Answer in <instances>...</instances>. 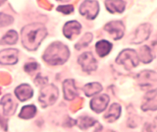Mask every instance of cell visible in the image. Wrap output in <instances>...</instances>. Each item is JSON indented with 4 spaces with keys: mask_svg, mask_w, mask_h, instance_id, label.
Returning <instances> with one entry per match:
<instances>
[{
    "mask_svg": "<svg viewBox=\"0 0 157 132\" xmlns=\"http://www.w3.org/2000/svg\"><path fill=\"white\" fill-rule=\"evenodd\" d=\"M36 114V107L33 105H29V106H25L23 109L21 110L19 116L23 119H29L32 118Z\"/></svg>",
    "mask_w": 157,
    "mask_h": 132,
    "instance_id": "21",
    "label": "cell"
},
{
    "mask_svg": "<svg viewBox=\"0 0 157 132\" xmlns=\"http://www.w3.org/2000/svg\"><path fill=\"white\" fill-rule=\"evenodd\" d=\"M105 31L110 34L114 40H120L125 33V27L121 21H112L105 26Z\"/></svg>",
    "mask_w": 157,
    "mask_h": 132,
    "instance_id": "8",
    "label": "cell"
},
{
    "mask_svg": "<svg viewBox=\"0 0 157 132\" xmlns=\"http://www.w3.org/2000/svg\"><path fill=\"white\" fill-rule=\"evenodd\" d=\"M15 95L21 102H25L29 99H31L33 95V92L31 86H29L27 84H23L21 86H19L15 90Z\"/></svg>",
    "mask_w": 157,
    "mask_h": 132,
    "instance_id": "14",
    "label": "cell"
},
{
    "mask_svg": "<svg viewBox=\"0 0 157 132\" xmlns=\"http://www.w3.org/2000/svg\"><path fill=\"white\" fill-rule=\"evenodd\" d=\"M13 23V18L11 16H8L6 14L0 13V27L8 26Z\"/></svg>",
    "mask_w": 157,
    "mask_h": 132,
    "instance_id": "26",
    "label": "cell"
},
{
    "mask_svg": "<svg viewBox=\"0 0 157 132\" xmlns=\"http://www.w3.org/2000/svg\"><path fill=\"white\" fill-rule=\"evenodd\" d=\"M137 83L142 90L155 91L157 89V73L149 70H144L136 77Z\"/></svg>",
    "mask_w": 157,
    "mask_h": 132,
    "instance_id": "3",
    "label": "cell"
},
{
    "mask_svg": "<svg viewBox=\"0 0 157 132\" xmlns=\"http://www.w3.org/2000/svg\"><path fill=\"white\" fill-rule=\"evenodd\" d=\"M59 1H68V0H59Z\"/></svg>",
    "mask_w": 157,
    "mask_h": 132,
    "instance_id": "34",
    "label": "cell"
},
{
    "mask_svg": "<svg viewBox=\"0 0 157 132\" xmlns=\"http://www.w3.org/2000/svg\"><path fill=\"white\" fill-rule=\"evenodd\" d=\"M116 62L118 64L124 65L126 69L130 70L132 68L137 66L140 62V58L136 51L132 50H125L118 55Z\"/></svg>",
    "mask_w": 157,
    "mask_h": 132,
    "instance_id": "4",
    "label": "cell"
},
{
    "mask_svg": "<svg viewBox=\"0 0 157 132\" xmlns=\"http://www.w3.org/2000/svg\"><path fill=\"white\" fill-rule=\"evenodd\" d=\"M96 132H102V127H101V126H99V129H98ZM108 132H113V131H108Z\"/></svg>",
    "mask_w": 157,
    "mask_h": 132,
    "instance_id": "32",
    "label": "cell"
},
{
    "mask_svg": "<svg viewBox=\"0 0 157 132\" xmlns=\"http://www.w3.org/2000/svg\"><path fill=\"white\" fill-rule=\"evenodd\" d=\"M91 40H92V35H91V34H90V33L86 34L82 40L75 46L76 50H82V47H86V46L90 45V42H91Z\"/></svg>",
    "mask_w": 157,
    "mask_h": 132,
    "instance_id": "25",
    "label": "cell"
},
{
    "mask_svg": "<svg viewBox=\"0 0 157 132\" xmlns=\"http://www.w3.org/2000/svg\"><path fill=\"white\" fill-rule=\"evenodd\" d=\"M59 96L58 89L54 85H47L40 91L39 95V102L42 106H52L56 102Z\"/></svg>",
    "mask_w": 157,
    "mask_h": 132,
    "instance_id": "5",
    "label": "cell"
},
{
    "mask_svg": "<svg viewBox=\"0 0 157 132\" xmlns=\"http://www.w3.org/2000/svg\"><path fill=\"white\" fill-rule=\"evenodd\" d=\"M142 132H153V126L150 123H145V125L144 126V129H142Z\"/></svg>",
    "mask_w": 157,
    "mask_h": 132,
    "instance_id": "30",
    "label": "cell"
},
{
    "mask_svg": "<svg viewBox=\"0 0 157 132\" xmlns=\"http://www.w3.org/2000/svg\"><path fill=\"white\" fill-rule=\"evenodd\" d=\"M78 63L81 64L82 68L83 71H86L87 73H90L92 71H94L97 67L96 60L94 59V57L91 54L90 52H85L78 57Z\"/></svg>",
    "mask_w": 157,
    "mask_h": 132,
    "instance_id": "7",
    "label": "cell"
},
{
    "mask_svg": "<svg viewBox=\"0 0 157 132\" xmlns=\"http://www.w3.org/2000/svg\"><path fill=\"white\" fill-rule=\"evenodd\" d=\"M57 10L64 13V14H70L73 12L74 7L72 5H63V6H59L57 8Z\"/></svg>",
    "mask_w": 157,
    "mask_h": 132,
    "instance_id": "28",
    "label": "cell"
},
{
    "mask_svg": "<svg viewBox=\"0 0 157 132\" xmlns=\"http://www.w3.org/2000/svg\"><path fill=\"white\" fill-rule=\"evenodd\" d=\"M153 53H152L151 50L148 46H142L140 50V59L144 62V63H149L153 60Z\"/></svg>",
    "mask_w": 157,
    "mask_h": 132,
    "instance_id": "22",
    "label": "cell"
},
{
    "mask_svg": "<svg viewBox=\"0 0 157 132\" xmlns=\"http://www.w3.org/2000/svg\"><path fill=\"white\" fill-rule=\"evenodd\" d=\"M3 2H5V0H0V5H1Z\"/></svg>",
    "mask_w": 157,
    "mask_h": 132,
    "instance_id": "33",
    "label": "cell"
},
{
    "mask_svg": "<svg viewBox=\"0 0 157 132\" xmlns=\"http://www.w3.org/2000/svg\"><path fill=\"white\" fill-rule=\"evenodd\" d=\"M98 11H99L98 3L96 1H91V0H86L80 7V13L83 17L90 19V20L94 19L97 16Z\"/></svg>",
    "mask_w": 157,
    "mask_h": 132,
    "instance_id": "6",
    "label": "cell"
},
{
    "mask_svg": "<svg viewBox=\"0 0 157 132\" xmlns=\"http://www.w3.org/2000/svg\"><path fill=\"white\" fill-rule=\"evenodd\" d=\"M76 123L81 129H87L94 125L96 123V120L91 118L90 116H81L80 118L76 121Z\"/></svg>",
    "mask_w": 157,
    "mask_h": 132,
    "instance_id": "23",
    "label": "cell"
},
{
    "mask_svg": "<svg viewBox=\"0 0 157 132\" xmlns=\"http://www.w3.org/2000/svg\"><path fill=\"white\" fill-rule=\"evenodd\" d=\"M95 48H96V52L98 53V55L100 57H104L110 52L112 48V45L107 41H99L96 43Z\"/></svg>",
    "mask_w": 157,
    "mask_h": 132,
    "instance_id": "19",
    "label": "cell"
},
{
    "mask_svg": "<svg viewBox=\"0 0 157 132\" xmlns=\"http://www.w3.org/2000/svg\"><path fill=\"white\" fill-rule=\"evenodd\" d=\"M63 90H64V97L66 100L72 101L74 100L78 95V92L75 86L74 80H66L63 83Z\"/></svg>",
    "mask_w": 157,
    "mask_h": 132,
    "instance_id": "15",
    "label": "cell"
},
{
    "mask_svg": "<svg viewBox=\"0 0 157 132\" xmlns=\"http://www.w3.org/2000/svg\"><path fill=\"white\" fill-rule=\"evenodd\" d=\"M81 29H82V26L80 23L77 21H71V22H68L66 25L64 26L63 33L66 38L73 40L74 38L77 37L78 34H80Z\"/></svg>",
    "mask_w": 157,
    "mask_h": 132,
    "instance_id": "13",
    "label": "cell"
},
{
    "mask_svg": "<svg viewBox=\"0 0 157 132\" xmlns=\"http://www.w3.org/2000/svg\"><path fill=\"white\" fill-rule=\"evenodd\" d=\"M70 55L69 48L61 42H54L50 45L43 53V60L51 65L63 64Z\"/></svg>",
    "mask_w": 157,
    "mask_h": 132,
    "instance_id": "2",
    "label": "cell"
},
{
    "mask_svg": "<svg viewBox=\"0 0 157 132\" xmlns=\"http://www.w3.org/2000/svg\"><path fill=\"white\" fill-rule=\"evenodd\" d=\"M18 41V34L15 31H9L3 37L1 40V43H7V45H14Z\"/></svg>",
    "mask_w": 157,
    "mask_h": 132,
    "instance_id": "24",
    "label": "cell"
},
{
    "mask_svg": "<svg viewBox=\"0 0 157 132\" xmlns=\"http://www.w3.org/2000/svg\"><path fill=\"white\" fill-rule=\"evenodd\" d=\"M151 32L150 25L148 24H144L140 25L139 28L136 29V31L135 33V37L132 38V42L134 43H140L142 42H144L145 40L149 38Z\"/></svg>",
    "mask_w": 157,
    "mask_h": 132,
    "instance_id": "12",
    "label": "cell"
},
{
    "mask_svg": "<svg viewBox=\"0 0 157 132\" xmlns=\"http://www.w3.org/2000/svg\"><path fill=\"white\" fill-rule=\"evenodd\" d=\"M18 50L8 48L0 51V64L14 65L18 61Z\"/></svg>",
    "mask_w": 157,
    "mask_h": 132,
    "instance_id": "9",
    "label": "cell"
},
{
    "mask_svg": "<svg viewBox=\"0 0 157 132\" xmlns=\"http://www.w3.org/2000/svg\"><path fill=\"white\" fill-rule=\"evenodd\" d=\"M37 69H38V64L36 62H31L25 65V71L28 73H33Z\"/></svg>",
    "mask_w": 157,
    "mask_h": 132,
    "instance_id": "27",
    "label": "cell"
},
{
    "mask_svg": "<svg viewBox=\"0 0 157 132\" xmlns=\"http://www.w3.org/2000/svg\"><path fill=\"white\" fill-rule=\"evenodd\" d=\"M46 82H47V79L42 77L41 75H38L36 78V85H44V84H46Z\"/></svg>",
    "mask_w": 157,
    "mask_h": 132,
    "instance_id": "29",
    "label": "cell"
},
{
    "mask_svg": "<svg viewBox=\"0 0 157 132\" xmlns=\"http://www.w3.org/2000/svg\"><path fill=\"white\" fill-rule=\"evenodd\" d=\"M142 110H157V92L149 91L144 96V102L141 105Z\"/></svg>",
    "mask_w": 157,
    "mask_h": 132,
    "instance_id": "10",
    "label": "cell"
},
{
    "mask_svg": "<svg viewBox=\"0 0 157 132\" xmlns=\"http://www.w3.org/2000/svg\"><path fill=\"white\" fill-rule=\"evenodd\" d=\"M108 102H109V97L107 95H101L99 97L93 98L90 102V107L93 111L97 112V114H100L103 110H104Z\"/></svg>",
    "mask_w": 157,
    "mask_h": 132,
    "instance_id": "11",
    "label": "cell"
},
{
    "mask_svg": "<svg viewBox=\"0 0 157 132\" xmlns=\"http://www.w3.org/2000/svg\"><path fill=\"white\" fill-rule=\"evenodd\" d=\"M121 114V106L118 104H113L107 114L104 115V118L108 122H113L119 118V116Z\"/></svg>",
    "mask_w": 157,
    "mask_h": 132,
    "instance_id": "18",
    "label": "cell"
},
{
    "mask_svg": "<svg viewBox=\"0 0 157 132\" xmlns=\"http://www.w3.org/2000/svg\"><path fill=\"white\" fill-rule=\"evenodd\" d=\"M1 105L3 106V112H4V116H9L12 115L15 110H16V104L14 102L11 95H5L2 100H1Z\"/></svg>",
    "mask_w": 157,
    "mask_h": 132,
    "instance_id": "16",
    "label": "cell"
},
{
    "mask_svg": "<svg viewBox=\"0 0 157 132\" xmlns=\"http://www.w3.org/2000/svg\"><path fill=\"white\" fill-rule=\"evenodd\" d=\"M101 91H102V86L99 83H90V84H86L83 87V92H85L86 96L87 97L94 96Z\"/></svg>",
    "mask_w": 157,
    "mask_h": 132,
    "instance_id": "20",
    "label": "cell"
},
{
    "mask_svg": "<svg viewBox=\"0 0 157 132\" xmlns=\"http://www.w3.org/2000/svg\"><path fill=\"white\" fill-rule=\"evenodd\" d=\"M47 31L41 24H31L23 28L21 33L23 46L29 50H36L46 37Z\"/></svg>",
    "mask_w": 157,
    "mask_h": 132,
    "instance_id": "1",
    "label": "cell"
},
{
    "mask_svg": "<svg viewBox=\"0 0 157 132\" xmlns=\"http://www.w3.org/2000/svg\"><path fill=\"white\" fill-rule=\"evenodd\" d=\"M6 121H7L6 119H4L3 117L0 115V124L2 125V127H3L5 130H7V122Z\"/></svg>",
    "mask_w": 157,
    "mask_h": 132,
    "instance_id": "31",
    "label": "cell"
},
{
    "mask_svg": "<svg viewBox=\"0 0 157 132\" xmlns=\"http://www.w3.org/2000/svg\"><path fill=\"white\" fill-rule=\"evenodd\" d=\"M105 6L110 13H122L125 10L126 4L123 0H107Z\"/></svg>",
    "mask_w": 157,
    "mask_h": 132,
    "instance_id": "17",
    "label": "cell"
}]
</instances>
